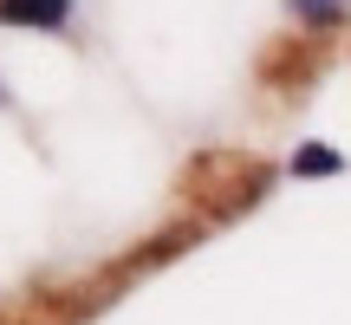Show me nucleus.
Masks as SVG:
<instances>
[{
    "label": "nucleus",
    "instance_id": "f03ea898",
    "mask_svg": "<svg viewBox=\"0 0 351 325\" xmlns=\"http://www.w3.org/2000/svg\"><path fill=\"white\" fill-rule=\"evenodd\" d=\"M293 169H300V176H332V169H339V156L313 143V150H300V156H293Z\"/></svg>",
    "mask_w": 351,
    "mask_h": 325
},
{
    "label": "nucleus",
    "instance_id": "7ed1b4c3",
    "mask_svg": "<svg viewBox=\"0 0 351 325\" xmlns=\"http://www.w3.org/2000/svg\"><path fill=\"white\" fill-rule=\"evenodd\" d=\"M293 7L313 13V20H332V13H339V0H293Z\"/></svg>",
    "mask_w": 351,
    "mask_h": 325
},
{
    "label": "nucleus",
    "instance_id": "f257e3e1",
    "mask_svg": "<svg viewBox=\"0 0 351 325\" xmlns=\"http://www.w3.org/2000/svg\"><path fill=\"white\" fill-rule=\"evenodd\" d=\"M72 0H0V20L7 26H65Z\"/></svg>",
    "mask_w": 351,
    "mask_h": 325
}]
</instances>
